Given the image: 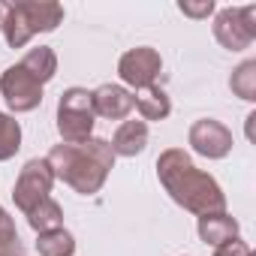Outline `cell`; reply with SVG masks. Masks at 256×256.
Returning <instances> with one entry per match:
<instances>
[{
  "label": "cell",
  "mask_w": 256,
  "mask_h": 256,
  "mask_svg": "<svg viewBox=\"0 0 256 256\" xmlns=\"http://www.w3.org/2000/svg\"><path fill=\"white\" fill-rule=\"evenodd\" d=\"M0 256H22V253H0Z\"/></svg>",
  "instance_id": "obj_22"
},
{
  "label": "cell",
  "mask_w": 256,
  "mask_h": 256,
  "mask_svg": "<svg viewBox=\"0 0 256 256\" xmlns=\"http://www.w3.org/2000/svg\"><path fill=\"white\" fill-rule=\"evenodd\" d=\"M28 223H30V229H34L36 235L52 232V229H60V226H64V208L48 196V199L40 202L34 211H28Z\"/></svg>",
  "instance_id": "obj_15"
},
{
  "label": "cell",
  "mask_w": 256,
  "mask_h": 256,
  "mask_svg": "<svg viewBox=\"0 0 256 256\" xmlns=\"http://www.w3.org/2000/svg\"><path fill=\"white\" fill-rule=\"evenodd\" d=\"M0 253H22L16 220L10 217V211L4 205H0Z\"/></svg>",
  "instance_id": "obj_19"
},
{
  "label": "cell",
  "mask_w": 256,
  "mask_h": 256,
  "mask_svg": "<svg viewBox=\"0 0 256 256\" xmlns=\"http://www.w3.org/2000/svg\"><path fill=\"white\" fill-rule=\"evenodd\" d=\"M58 24H64V6L54 0H24L4 10V30L10 48H24L36 34H52Z\"/></svg>",
  "instance_id": "obj_3"
},
{
  "label": "cell",
  "mask_w": 256,
  "mask_h": 256,
  "mask_svg": "<svg viewBox=\"0 0 256 256\" xmlns=\"http://www.w3.org/2000/svg\"><path fill=\"white\" fill-rule=\"evenodd\" d=\"M163 72V58L157 48L151 46H136L130 52H124L120 60H118V76L126 88H133V90H142V88H151L157 84Z\"/></svg>",
  "instance_id": "obj_7"
},
{
  "label": "cell",
  "mask_w": 256,
  "mask_h": 256,
  "mask_svg": "<svg viewBox=\"0 0 256 256\" xmlns=\"http://www.w3.org/2000/svg\"><path fill=\"white\" fill-rule=\"evenodd\" d=\"M46 160L54 172V181H64L78 196H96L102 190L108 172L114 169L118 157L106 139L90 136L82 145H64V142L54 145Z\"/></svg>",
  "instance_id": "obj_2"
},
{
  "label": "cell",
  "mask_w": 256,
  "mask_h": 256,
  "mask_svg": "<svg viewBox=\"0 0 256 256\" xmlns=\"http://www.w3.org/2000/svg\"><path fill=\"white\" fill-rule=\"evenodd\" d=\"M214 36L229 52H244L256 40V6H226L214 18Z\"/></svg>",
  "instance_id": "obj_6"
},
{
  "label": "cell",
  "mask_w": 256,
  "mask_h": 256,
  "mask_svg": "<svg viewBox=\"0 0 256 256\" xmlns=\"http://www.w3.org/2000/svg\"><path fill=\"white\" fill-rule=\"evenodd\" d=\"M94 102L88 88H66L58 100V133L64 145H82L94 136Z\"/></svg>",
  "instance_id": "obj_4"
},
{
  "label": "cell",
  "mask_w": 256,
  "mask_h": 256,
  "mask_svg": "<svg viewBox=\"0 0 256 256\" xmlns=\"http://www.w3.org/2000/svg\"><path fill=\"white\" fill-rule=\"evenodd\" d=\"M187 142H190V148H193L199 157H205V160H223V157H229V151H232V145H235L232 130H229L226 124L214 120V118H199V120H193Z\"/></svg>",
  "instance_id": "obj_9"
},
{
  "label": "cell",
  "mask_w": 256,
  "mask_h": 256,
  "mask_svg": "<svg viewBox=\"0 0 256 256\" xmlns=\"http://www.w3.org/2000/svg\"><path fill=\"white\" fill-rule=\"evenodd\" d=\"M18 151H22V124L12 114L0 112V163L12 160Z\"/></svg>",
  "instance_id": "obj_17"
},
{
  "label": "cell",
  "mask_w": 256,
  "mask_h": 256,
  "mask_svg": "<svg viewBox=\"0 0 256 256\" xmlns=\"http://www.w3.org/2000/svg\"><path fill=\"white\" fill-rule=\"evenodd\" d=\"M0 24H4V6H0Z\"/></svg>",
  "instance_id": "obj_23"
},
{
  "label": "cell",
  "mask_w": 256,
  "mask_h": 256,
  "mask_svg": "<svg viewBox=\"0 0 256 256\" xmlns=\"http://www.w3.org/2000/svg\"><path fill=\"white\" fill-rule=\"evenodd\" d=\"M133 108L142 114V120H166L169 112H172V102H169V94L157 84L151 88H142L133 94Z\"/></svg>",
  "instance_id": "obj_13"
},
{
  "label": "cell",
  "mask_w": 256,
  "mask_h": 256,
  "mask_svg": "<svg viewBox=\"0 0 256 256\" xmlns=\"http://www.w3.org/2000/svg\"><path fill=\"white\" fill-rule=\"evenodd\" d=\"M157 178L175 205L202 217L214 211H226V193L214 175L202 172L184 148H166L157 157Z\"/></svg>",
  "instance_id": "obj_1"
},
{
  "label": "cell",
  "mask_w": 256,
  "mask_h": 256,
  "mask_svg": "<svg viewBox=\"0 0 256 256\" xmlns=\"http://www.w3.org/2000/svg\"><path fill=\"white\" fill-rule=\"evenodd\" d=\"M178 10L190 18H208L214 12V0H199V4H190V0H181Z\"/></svg>",
  "instance_id": "obj_20"
},
{
  "label": "cell",
  "mask_w": 256,
  "mask_h": 256,
  "mask_svg": "<svg viewBox=\"0 0 256 256\" xmlns=\"http://www.w3.org/2000/svg\"><path fill=\"white\" fill-rule=\"evenodd\" d=\"M0 94H4L10 112H16V114L34 112L42 102V84L22 64H12L4 70V76H0Z\"/></svg>",
  "instance_id": "obj_8"
},
{
  "label": "cell",
  "mask_w": 256,
  "mask_h": 256,
  "mask_svg": "<svg viewBox=\"0 0 256 256\" xmlns=\"http://www.w3.org/2000/svg\"><path fill=\"white\" fill-rule=\"evenodd\" d=\"M90 102H94V114L106 118V120H126L133 112V90H126L124 84H100L96 90H90Z\"/></svg>",
  "instance_id": "obj_10"
},
{
  "label": "cell",
  "mask_w": 256,
  "mask_h": 256,
  "mask_svg": "<svg viewBox=\"0 0 256 256\" xmlns=\"http://www.w3.org/2000/svg\"><path fill=\"white\" fill-rule=\"evenodd\" d=\"M52 187H54V172L48 166L46 157H34L22 166L18 178H16V187H12V199H16V208L22 214L34 211L40 202H46L52 196Z\"/></svg>",
  "instance_id": "obj_5"
},
{
  "label": "cell",
  "mask_w": 256,
  "mask_h": 256,
  "mask_svg": "<svg viewBox=\"0 0 256 256\" xmlns=\"http://www.w3.org/2000/svg\"><path fill=\"white\" fill-rule=\"evenodd\" d=\"M214 256H253V250H250L247 241L235 238V241H226V244L214 247Z\"/></svg>",
  "instance_id": "obj_21"
},
{
  "label": "cell",
  "mask_w": 256,
  "mask_h": 256,
  "mask_svg": "<svg viewBox=\"0 0 256 256\" xmlns=\"http://www.w3.org/2000/svg\"><path fill=\"white\" fill-rule=\"evenodd\" d=\"M36 250H40V256H72L76 253V238H72V232H66L60 226V229L36 235Z\"/></svg>",
  "instance_id": "obj_16"
},
{
  "label": "cell",
  "mask_w": 256,
  "mask_h": 256,
  "mask_svg": "<svg viewBox=\"0 0 256 256\" xmlns=\"http://www.w3.org/2000/svg\"><path fill=\"white\" fill-rule=\"evenodd\" d=\"M112 151L114 157H136L148 148V124L145 120H124L114 136H112Z\"/></svg>",
  "instance_id": "obj_12"
},
{
  "label": "cell",
  "mask_w": 256,
  "mask_h": 256,
  "mask_svg": "<svg viewBox=\"0 0 256 256\" xmlns=\"http://www.w3.org/2000/svg\"><path fill=\"white\" fill-rule=\"evenodd\" d=\"M40 84H48L54 76H58V54H54V48H48V46H36V48H30L22 60H18Z\"/></svg>",
  "instance_id": "obj_14"
},
{
  "label": "cell",
  "mask_w": 256,
  "mask_h": 256,
  "mask_svg": "<svg viewBox=\"0 0 256 256\" xmlns=\"http://www.w3.org/2000/svg\"><path fill=\"white\" fill-rule=\"evenodd\" d=\"M196 232H199V238H202L205 244L220 247V244H226V241H235L238 232H241V226H238V220H235L229 211H214V214H202V217H199Z\"/></svg>",
  "instance_id": "obj_11"
},
{
  "label": "cell",
  "mask_w": 256,
  "mask_h": 256,
  "mask_svg": "<svg viewBox=\"0 0 256 256\" xmlns=\"http://www.w3.org/2000/svg\"><path fill=\"white\" fill-rule=\"evenodd\" d=\"M229 88L235 96H241L244 102H253L256 100V60H244L232 70V78H229Z\"/></svg>",
  "instance_id": "obj_18"
}]
</instances>
